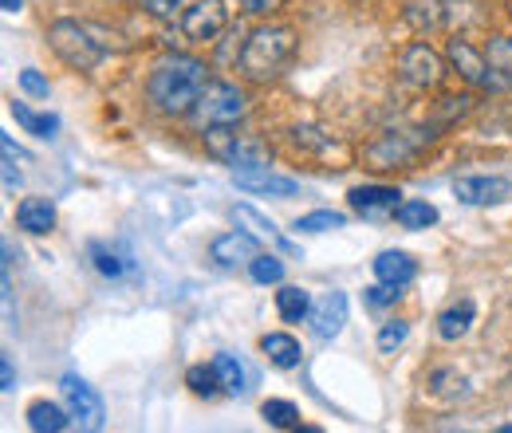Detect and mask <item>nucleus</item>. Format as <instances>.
I'll return each instance as SVG.
<instances>
[{"mask_svg": "<svg viewBox=\"0 0 512 433\" xmlns=\"http://www.w3.org/2000/svg\"><path fill=\"white\" fill-rule=\"evenodd\" d=\"M292 52H296V32L288 24H264L241 48V71L256 83H268V79H276L284 71Z\"/></svg>", "mask_w": 512, "mask_h": 433, "instance_id": "f03ea898", "label": "nucleus"}, {"mask_svg": "<svg viewBox=\"0 0 512 433\" xmlns=\"http://www.w3.org/2000/svg\"><path fill=\"white\" fill-rule=\"evenodd\" d=\"M213 367H217V378H221V390H229V394H245L249 390L245 386V367L233 355H217Z\"/></svg>", "mask_w": 512, "mask_h": 433, "instance_id": "a878e982", "label": "nucleus"}, {"mask_svg": "<svg viewBox=\"0 0 512 433\" xmlns=\"http://www.w3.org/2000/svg\"><path fill=\"white\" fill-rule=\"evenodd\" d=\"M16 186H20V174L12 166V154H4V189H16Z\"/></svg>", "mask_w": 512, "mask_h": 433, "instance_id": "e433bc0d", "label": "nucleus"}, {"mask_svg": "<svg viewBox=\"0 0 512 433\" xmlns=\"http://www.w3.org/2000/svg\"><path fill=\"white\" fill-rule=\"evenodd\" d=\"M402 193L394 186H355L347 193V201H351V209L359 213V217H383V213H394L402 201H398Z\"/></svg>", "mask_w": 512, "mask_h": 433, "instance_id": "ddd939ff", "label": "nucleus"}, {"mask_svg": "<svg viewBox=\"0 0 512 433\" xmlns=\"http://www.w3.org/2000/svg\"><path fill=\"white\" fill-rule=\"evenodd\" d=\"M249 272H253L256 284H280L284 280V264L276 256H256L253 264H249Z\"/></svg>", "mask_w": 512, "mask_h": 433, "instance_id": "c85d7f7f", "label": "nucleus"}, {"mask_svg": "<svg viewBox=\"0 0 512 433\" xmlns=\"http://www.w3.org/2000/svg\"><path fill=\"white\" fill-rule=\"evenodd\" d=\"M406 335H410V323H402V319L386 323L383 331H379V351H394V347H402V343H406Z\"/></svg>", "mask_w": 512, "mask_h": 433, "instance_id": "2f4dec72", "label": "nucleus"}, {"mask_svg": "<svg viewBox=\"0 0 512 433\" xmlns=\"http://www.w3.org/2000/svg\"><path fill=\"white\" fill-rule=\"evenodd\" d=\"M394 221L402 229H430V225H438V209L430 201H402L394 209Z\"/></svg>", "mask_w": 512, "mask_h": 433, "instance_id": "5701e85b", "label": "nucleus"}, {"mask_svg": "<svg viewBox=\"0 0 512 433\" xmlns=\"http://www.w3.org/2000/svg\"><path fill=\"white\" fill-rule=\"evenodd\" d=\"M449 63H453L457 75H461L465 83H473V87H489V91L512 87V79L497 75V67L489 63V56H481L469 40H449Z\"/></svg>", "mask_w": 512, "mask_h": 433, "instance_id": "423d86ee", "label": "nucleus"}, {"mask_svg": "<svg viewBox=\"0 0 512 433\" xmlns=\"http://www.w3.org/2000/svg\"><path fill=\"white\" fill-rule=\"evenodd\" d=\"M442 75H446V67H442V60L434 56L430 44H410V48L402 52V79H406L410 87L434 91V87L442 83Z\"/></svg>", "mask_w": 512, "mask_h": 433, "instance_id": "1a4fd4ad", "label": "nucleus"}, {"mask_svg": "<svg viewBox=\"0 0 512 433\" xmlns=\"http://www.w3.org/2000/svg\"><path fill=\"white\" fill-rule=\"evenodd\" d=\"M4 12H20V0H4Z\"/></svg>", "mask_w": 512, "mask_h": 433, "instance_id": "58836bf2", "label": "nucleus"}, {"mask_svg": "<svg viewBox=\"0 0 512 433\" xmlns=\"http://www.w3.org/2000/svg\"><path fill=\"white\" fill-rule=\"evenodd\" d=\"M473 319H477V304H473V300H457L453 308H446L438 315V335H442L446 343H457V339L473 327Z\"/></svg>", "mask_w": 512, "mask_h": 433, "instance_id": "6ab92c4d", "label": "nucleus"}, {"mask_svg": "<svg viewBox=\"0 0 512 433\" xmlns=\"http://www.w3.org/2000/svg\"><path fill=\"white\" fill-rule=\"evenodd\" d=\"M28 426L36 433H60L71 426V410H60L56 402H32L28 406Z\"/></svg>", "mask_w": 512, "mask_h": 433, "instance_id": "aec40b11", "label": "nucleus"}, {"mask_svg": "<svg viewBox=\"0 0 512 433\" xmlns=\"http://www.w3.org/2000/svg\"><path fill=\"white\" fill-rule=\"evenodd\" d=\"M209 252H213V260H217L221 268H241V264H253L256 256H260V245H256V237L241 233V229H233V233L217 237Z\"/></svg>", "mask_w": 512, "mask_h": 433, "instance_id": "f8f14e48", "label": "nucleus"}, {"mask_svg": "<svg viewBox=\"0 0 512 433\" xmlns=\"http://www.w3.org/2000/svg\"><path fill=\"white\" fill-rule=\"evenodd\" d=\"M422 142H410L406 134H386L375 146H367V158L379 166V170H394V166H406L414 154H418Z\"/></svg>", "mask_w": 512, "mask_h": 433, "instance_id": "4468645a", "label": "nucleus"}, {"mask_svg": "<svg viewBox=\"0 0 512 433\" xmlns=\"http://www.w3.org/2000/svg\"><path fill=\"white\" fill-rule=\"evenodd\" d=\"M375 276H379L383 284L406 288V284L418 276V260L406 256V252H379V256H375Z\"/></svg>", "mask_w": 512, "mask_h": 433, "instance_id": "f3484780", "label": "nucleus"}, {"mask_svg": "<svg viewBox=\"0 0 512 433\" xmlns=\"http://www.w3.org/2000/svg\"><path fill=\"white\" fill-rule=\"evenodd\" d=\"M0 382H4L0 390H12V382H16V378H12V359H8V355L0 359Z\"/></svg>", "mask_w": 512, "mask_h": 433, "instance_id": "4c0bfd02", "label": "nucleus"}, {"mask_svg": "<svg viewBox=\"0 0 512 433\" xmlns=\"http://www.w3.org/2000/svg\"><path fill=\"white\" fill-rule=\"evenodd\" d=\"M453 193H457V201H465V205H501V201L512 197V182L509 178L477 174V178H457V182H453Z\"/></svg>", "mask_w": 512, "mask_h": 433, "instance_id": "9d476101", "label": "nucleus"}, {"mask_svg": "<svg viewBox=\"0 0 512 433\" xmlns=\"http://www.w3.org/2000/svg\"><path fill=\"white\" fill-rule=\"evenodd\" d=\"M8 111H12L16 123L24 126L28 134H36V138H52V134L60 130V119H56V115H36V111H28L24 103H12Z\"/></svg>", "mask_w": 512, "mask_h": 433, "instance_id": "b1692460", "label": "nucleus"}, {"mask_svg": "<svg viewBox=\"0 0 512 433\" xmlns=\"http://www.w3.org/2000/svg\"><path fill=\"white\" fill-rule=\"evenodd\" d=\"M343 225H347V217L335 213V209H316V213H308V217L296 221L300 233H327V229H343Z\"/></svg>", "mask_w": 512, "mask_h": 433, "instance_id": "bb28decb", "label": "nucleus"}, {"mask_svg": "<svg viewBox=\"0 0 512 433\" xmlns=\"http://www.w3.org/2000/svg\"><path fill=\"white\" fill-rule=\"evenodd\" d=\"M398 296H402V292H398L394 284H379V288H371V292H367V300H371L375 308H386V304H394Z\"/></svg>", "mask_w": 512, "mask_h": 433, "instance_id": "f704fd0d", "label": "nucleus"}, {"mask_svg": "<svg viewBox=\"0 0 512 433\" xmlns=\"http://www.w3.org/2000/svg\"><path fill=\"white\" fill-rule=\"evenodd\" d=\"M276 311H280L288 323H300V319L312 315V296H308L304 288H296V284H284V288L276 292Z\"/></svg>", "mask_w": 512, "mask_h": 433, "instance_id": "4be33fe9", "label": "nucleus"}, {"mask_svg": "<svg viewBox=\"0 0 512 433\" xmlns=\"http://www.w3.org/2000/svg\"><path fill=\"white\" fill-rule=\"evenodd\" d=\"M233 182L241 189H249V193H268V197H296L300 193V182L280 178L272 170H237Z\"/></svg>", "mask_w": 512, "mask_h": 433, "instance_id": "dca6fc26", "label": "nucleus"}, {"mask_svg": "<svg viewBox=\"0 0 512 433\" xmlns=\"http://www.w3.org/2000/svg\"><path fill=\"white\" fill-rule=\"evenodd\" d=\"M260 351H264L280 371H296V367H300V359H304L300 343H296L292 335H280V331L264 335V339H260Z\"/></svg>", "mask_w": 512, "mask_h": 433, "instance_id": "a211bd4d", "label": "nucleus"}, {"mask_svg": "<svg viewBox=\"0 0 512 433\" xmlns=\"http://www.w3.org/2000/svg\"><path fill=\"white\" fill-rule=\"evenodd\" d=\"M241 8L253 12V16H272V12L284 8V0H241Z\"/></svg>", "mask_w": 512, "mask_h": 433, "instance_id": "c9c22d12", "label": "nucleus"}, {"mask_svg": "<svg viewBox=\"0 0 512 433\" xmlns=\"http://www.w3.org/2000/svg\"><path fill=\"white\" fill-rule=\"evenodd\" d=\"M91 256H95V268L103 272V276H123L127 272V264L111 252V248H103V245H91Z\"/></svg>", "mask_w": 512, "mask_h": 433, "instance_id": "7c9ffc66", "label": "nucleus"}, {"mask_svg": "<svg viewBox=\"0 0 512 433\" xmlns=\"http://www.w3.org/2000/svg\"><path fill=\"white\" fill-rule=\"evenodd\" d=\"M225 24H229L225 0H197V4H190L182 12V32H186V40H193V44L217 40L225 32Z\"/></svg>", "mask_w": 512, "mask_h": 433, "instance_id": "0eeeda50", "label": "nucleus"}, {"mask_svg": "<svg viewBox=\"0 0 512 433\" xmlns=\"http://www.w3.org/2000/svg\"><path fill=\"white\" fill-rule=\"evenodd\" d=\"M205 146L213 158H221L225 166L237 170H268L272 166V150L260 142V138H245V134H233V126H209L205 130Z\"/></svg>", "mask_w": 512, "mask_h": 433, "instance_id": "7ed1b4c3", "label": "nucleus"}, {"mask_svg": "<svg viewBox=\"0 0 512 433\" xmlns=\"http://www.w3.org/2000/svg\"><path fill=\"white\" fill-rule=\"evenodd\" d=\"M205 87H209V71L193 56H162L150 71V83H146L150 103L166 115H190Z\"/></svg>", "mask_w": 512, "mask_h": 433, "instance_id": "f257e3e1", "label": "nucleus"}, {"mask_svg": "<svg viewBox=\"0 0 512 433\" xmlns=\"http://www.w3.org/2000/svg\"><path fill=\"white\" fill-rule=\"evenodd\" d=\"M489 63L505 75V79H512V40H505V36H497V40H489Z\"/></svg>", "mask_w": 512, "mask_h": 433, "instance_id": "c756f323", "label": "nucleus"}, {"mask_svg": "<svg viewBox=\"0 0 512 433\" xmlns=\"http://www.w3.org/2000/svg\"><path fill=\"white\" fill-rule=\"evenodd\" d=\"M193 126L209 130V126H233L245 119V95L233 83H209L201 91V99L193 103Z\"/></svg>", "mask_w": 512, "mask_h": 433, "instance_id": "39448f33", "label": "nucleus"}, {"mask_svg": "<svg viewBox=\"0 0 512 433\" xmlns=\"http://www.w3.org/2000/svg\"><path fill=\"white\" fill-rule=\"evenodd\" d=\"M186 382H190L193 394H201V398H213V394L221 390V378H217V367H213V363H209V367H190Z\"/></svg>", "mask_w": 512, "mask_h": 433, "instance_id": "cd10ccee", "label": "nucleus"}, {"mask_svg": "<svg viewBox=\"0 0 512 433\" xmlns=\"http://www.w3.org/2000/svg\"><path fill=\"white\" fill-rule=\"evenodd\" d=\"M48 44H52V52L67 63V67H75V71H95L99 63H103V44H95L91 40V32L83 28V24H75V20H56L52 28H48Z\"/></svg>", "mask_w": 512, "mask_h": 433, "instance_id": "20e7f679", "label": "nucleus"}, {"mask_svg": "<svg viewBox=\"0 0 512 433\" xmlns=\"http://www.w3.org/2000/svg\"><path fill=\"white\" fill-rule=\"evenodd\" d=\"M20 87H24L28 95H36V99H48V91H52V87H48V79H44L40 71H32V67H28V71H20Z\"/></svg>", "mask_w": 512, "mask_h": 433, "instance_id": "473e14b6", "label": "nucleus"}, {"mask_svg": "<svg viewBox=\"0 0 512 433\" xmlns=\"http://www.w3.org/2000/svg\"><path fill=\"white\" fill-rule=\"evenodd\" d=\"M16 225H20L24 233L44 237V233L56 229V205H52L48 197H24V201L16 205Z\"/></svg>", "mask_w": 512, "mask_h": 433, "instance_id": "2eb2a0df", "label": "nucleus"}, {"mask_svg": "<svg viewBox=\"0 0 512 433\" xmlns=\"http://www.w3.org/2000/svg\"><path fill=\"white\" fill-rule=\"evenodd\" d=\"M312 331H316V339H335L339 331H343V323H347V296L343 292H323L320 300L312 304Z\"/></svg>", "mask_w": 512, "mask_h": 433, "instance_id": "9b49d317", "label": "nucleus"}, {"mask_svg": "<svg viewBox=\"0 0 512 433\" xmlns=\"http://www.w3.org/2000/svg\"><path fill=\"white\" fill-rule=\"evenodd\" d=\"M260 414H264V422L276 426V430H296V426H300V410H296L292 402H284V398H268V402L260 406Z\"/></svg>", "mask_w": 512, "mask_h": 433, "instance_id": "393cba45", "label": "nucleus"}, {"mask_svg": "<svg viewBox=\"0 0 512 433\" xmlns=\"http://www.w3.org/2000/svg\"><path fill=\"white\" fill-rule=\"evenodd\" d=\"M178 4H182V0H142V8H146L150 16H158V20H170V16L178 12Z\"/></svg>", "mask_w": 512, "mask_h": 433, "instance_id": "72a5a7b5", "label": "nucleus"}, {"mask_svg": "<svg viewBox=\"0 0 512 433\" xmlns=\"http://www.w3.org/2000/svg\"><path fill=\"white\" fill-rule=\"evenodd\" d=\"M233 217H237L241 225H253L256 233H260V237H268V241H272V245L280 248V252L296 256V245H292V241H288V237H284V233H280V229H276V225H272L268 217H260V213H256L253 205H237V209H233Z\"/></svg>", "mask_w": 512, "mask_h": 433, "instance_id": "412c9836", "label": "nucleus"}, {"mask_svg": "<svg viewBox=\"0 0 512 433\" xmlns=\"http://www.w3.org/2000/svg\"><path fill=\"white\" fill-rule=\"evenodd\" d=\"M64 402L71 418L79 422V430H103V398L95 394V386H87L79 374H64Z\"/></svg>", "mask_w": 512, "mask_h": 433, "instance_id": "6e6552de", "label": "nucleus"}]
</instances>
